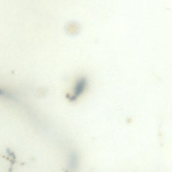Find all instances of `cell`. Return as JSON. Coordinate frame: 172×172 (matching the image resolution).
<instances>
[{
    "mask_svg": "<svg viewBox=\"0 0 172 172\" xmlns=\"http://www.w3.org/2000/svg\"><path fill=\"white\" fill-rule=\"evenodd\" d=\"M86 84V80L84 78H81L79 79L75 85L74 91L73 95L71 96V99H76L79 95H80L84 91Z\"/></svg>",
    "mask_w": 172,
    "mask_h": 172,
    "instance_id": "1",
    "label": "cell"
}]
</instances>
